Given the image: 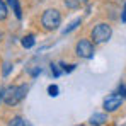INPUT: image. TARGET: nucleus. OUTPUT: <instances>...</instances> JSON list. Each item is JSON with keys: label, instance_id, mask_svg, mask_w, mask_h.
<instances>
[{"label": "nucleus", "instance_id": "nucleus-14", "mask_svg": "<svg viewBox=\"0 0 126 126\" xmlns=\"http://www.w3.org/2000/svg\"><path fill=\"white\" fill-rule=\"evenodd\" d=\"M51 70H53L55 77H60V70H58V66H56V65H53V66H51Z\"/></svg>", "mask_w": 126, "mask_h": 126}, {"label": "nucleus", "instance_id": "nucleus-9", "mask_svg": "<svg viewBox=\"0 0 126 126\" xmlns=\"http://www.w3.org/2000/svg\"><path fill=\"white\" fill-rule=\"evenodd\" d=\"M7 14H9L7 5H5V2H3V0H0V21H3V19L7 17Z\"/></svg>", "mask_w": 126, "mask_h": 126}, {"label": "nucleus", "instance_id": "nucleus-7", "mask_svg": "<svg viewBox=\"0 0 126 126\" xmlns=\"http://www.w3.org/2000/svg\"><path fill=\"white\" fill-rule=\"evenodd\" d=\"M7 2H9V5L12 7V10H14L16 17H17V19H21V17H22V12H21V5H19V2H17V0H7Z\"/></svg>", "mask_w": 126, "mask_h": 126}, {"label": "nucleus", "instance_id": "nucleus-19", "mask_svg": "<svg viewBox=\"0 0 126 126\" xmlns=\"http://www.w3.org/2000/svg\"><path fill=\"white\" fill-rule=\"evenodd\" d=\"M0 39H2V32H0Z\"/></svg>", "mask_w": 126, "mask_h": 126}, {"label": "nucleus", "instance_id": "nucleus-13", "mask_svg": "<svg viewBox=\"0 0 126 126\" xmlns=\"http://www.w3.org/2000/svg\"><path fill=\"white\" fill-rule=\"evenodd\" d=\"M65 5H68V7H72V9H75V7L79 5V0H65Z\"/></svg>", "mask_w": 126, "mask_h": 126}, {"label": "nucleus", "instance_id": "nucleus-11", "mask_svg": "<svg viewBox=\"0 0 126 126\" xmlns=\"http://www.w3.org/2000/svg\"><path fill=\"white\" fill-rule=\"evenodd\" d=\"M9 126H26V123L22 121V118H14V119H10V123H9Z\"/></svg>", "mask_w": 126, "mask_h": 126}, {"label": "nucleus", "instance_id": "nucleus-5", "mask_svg": "<svg viewBox=\"0 0 126 126\" xmlns=\"http://www.w3.org/2000/svg\"><path fill=\"white\" fill-rule=\"evenodd\" d=\"M123 102V95H109L104 101V109L106 111H116Z\"/></svg>", "mask_w": 126, "mask_h": 126}, {"label": "nucleus", "instance_id": "nucleus-8", "mask_svg": "<svg viewBox=\"0 0 126 126\" xmlns=\"http://www.w3.org/2000/svg\"><path fill=\"white\" fill-rule=\"evenodd\" d=\"M32 44H34V36H32V34L22 38V46H24V48H31Z\"/></svg>", "mask_w": 126, "mask_h": 126}, {"label": "nucleus", "instance_id": "nucleus-2", "mask_svg": "<svg viewBox=\"0 0 126 126\" xmlns=\"http://www.w3.org/2000/svg\"><path fill=\"white\" fill-rule=\"evenodd\" d=\"M41 22H43V26H44V29L51 31V29H56V27L60 26L62 16H60V12H58L56 9H48V10L43 14Z\"/></svg>", "mask_w": 126, "mask_h": 126}, {"label": "nucleus", "instance_id": "nucleus-6", "mask_svg": "<svg viewBox=\"0 0 126 126\" xmlns=\"http://www.w3.org/2000/svg\"><path fill=\"white\" fill-rule=\"evenodd\" d=\"M106 121H107L106 114H101V112H95V114L90 116V125L92 126H102Z\"/></svg>", "mask_w": 126, "mask_h": 126}, {"label": "nucleus", "instance_id": "nucleus-20", "mask_svg": "<svg viewBox=\"0 0 126 126\" xmlns=\"http://www.w3.org/2000/svg\"><path fill=\"white\" fill-rule=\"evenodd\" d=\"M79 126H85V125H79Z\"/></svg>", "mask_w": 126, "mask_h": 126}, {"label": "nucleus", "instance_id": "nucleus-15", "mask_svg": "<svg viewBox=\"0 0 126 126\" xmlns=\"http://www.w3.org/2000/svg\"><path fill=\"white\" fill-rule=\"evenodd\" d=\"M62 66H63V70H65V72H72V70L75 68V65H68V66H65V65H62Z\"/></svg>", "mask_w": 126, "mask_h": 126}, {"label": "nucleus", "instance_id": "nucleus-3", "mask_svg": "<svg viewBox=\"0 0 126 126\" xmlns=\"http://www.w3.org/2000/svg\"><path fill=\"white\" fill-rule=\"evenodd\" d=\"M109 38H111V27L107 24H99L94 27V31H92L94 43H106Z\"/></svg>", "mask_w": 126, "mask_h": 126}, {"label": "nucleus", "instance_id": "nucleus-16", "mask_svg": "<svg viewBox=\"0 0 126 126\" xmlns=\"http://www.w3.org/2000/svg\"><path fill=\"white\" fill-rule=\"evenodd\" d=\"M9 70H10V65L5 63V68H3V75H9Z\"/></svg>", "mask_w": 126, "mask_h": 126}, {"label": "nucleus", "instance_id": "nucleus-10", "mask_svg": "<svg viewBox=\"0 0 126 126\" xmlns=\"http://www.w3.org/2000/svg\"><path fill=\"white\" fill-rule=\"evenodd\" d=\"M79 24H80V19H75V21L72 22V24H70V26H68L66 29H63V34H66V32H72V31H73V29H75V27H77Z\"/></svg>", "mask_w": 126, "mask_h": 126}, {"label": "nucleus", "instance_id": "nucleus-12", "mask_svg": "<svg viewBox=\"0 0 126 126\" xmlns=\"http://www.w3.org/2000/svg\"><path fill=\"white\" fill-rule=\"evenodd\" d=\"M48 92H49L51 97H56V95H58V87H56V85H49V87H48Z\"/></svg>", "mask_w": 126, "mask_h": 126}, {"label": "nucleus", "instance_id": "nucleus-18", "mask_svg": "<svg viewBox=\"0 0 126 126\" xmlns=\"http://www.w3.org/2000/svg\"><path fill=\"white\" fill-rule=\"evenodd\" d=\"M123 21L126 22V5H125V12H123Z\"/></svg>", "mask_w": 126, "mask_h": 126}, {"label": "nucleus", "instance_id": "nucleus-1", "mask_svg": "<svg viewBox=\"0 0 126 126\" xmlns=\"http://www.w3.org/2000/svg\"><path fill=\"white\" fill-rule=\"evenodd\" d=\"M27 92V85H19V87H9L7 90H3V101L7 106H16L26 97Z\"/></svg>", "mask_w": 126, "mask_h": 126}, {"label": "nucleus", "instance_id": "nucleus-4", "mask_svg": "<svg viewBox=\"0 0 126 126\" xmlns=\"http://www.w3.org/2000/svg\"><path fill=\"white\" fill-rule=\"evenodd\" d=\"M77 55L80 58H92L94 56V44L89 39H80L77 43Z\"/></svg>", "mask_w": 126, "mask_h": 126}, {"label": "nucleus", "instance_id": "nucleus-17", "mask_svg": "<svg viewBox=\"0 0 126 126\" xmlns=\"http://www.w3.org/2000/svg\"><path fill=\"white\" fill-rule=\"evenodd\" d=\"M119 92H121V95H123V97H126V87H125V85L119 89Z\"/></svg>", "mask_w": 126, "mask_h": 126}]
</instances>
